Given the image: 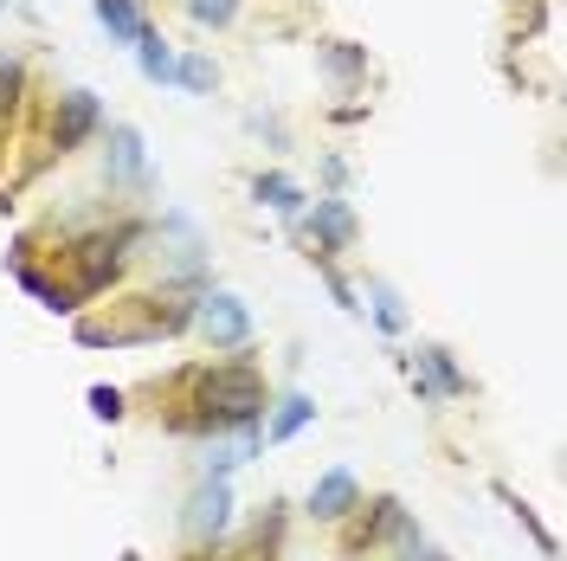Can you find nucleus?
Wrapping results in <instances>:
<instances>
[{"instance_id":"nucleus-1","label":"nucleus","mask_w":567,"mask_h":561,"mask_svg":"<svg viewBox=\"0 0 567 561\" xmlns=\"http://www.w3.org/2000/svg\"><path fill=\"white\" fill-rule=\"evenodd\" d=\"M265 414V381L251 368H213L200 381V420L207 426H251Z\"/></svg>"},{"instance_id":"nucleus-2","label":"nucleus","mask_w":567,"mask_h":561,"mask_svg":"<svg viewBox=\"0 0 567 561\" xmlns=\"http://www.w3.org/2000/svg\"><path fill=\"white\" fill-rule=\"evenodd\" d=\"M200 329H207V343H219V349H239L251 336V316L239 297H226V290H213V297H200Z\"/></svg>"},{"instance_id":"nucleus-3","label":"nucleus","mask_w":567,"mask_h":561,"mask_svg":"<svg viewBox=\"0 0 567 561\" xmlns=\"http://www.w3.org/2000/svg\"><path fill=\"white\" fill-rule=\"evenodd\" d=\"M97 123H104L97 98H91V91H65V98H59V116H52V142H59V149H78Z\"/></svg>"},{"instance_id":"nucleus-4","label":"nucleus","mask_w":567,"mask_h":561,"mask_svg":"<svg viewBox=\"0 0 567 561\" xmlns=\"http://www.w3.org/2000/svg\"><path fill=\"white\" fill-rule=\"evenodd\" d=\"M116 239H84L78 246V290H104L110 278H116Z\"/></svg>"},{"instance_id":"nucleus-5","label":"nucleus","mask_w":567,"mask_h":561,"mask_svg":"<svg viewBox=\"0 0 567 561\" xmlns=\"http://www.w3.org/2000/svg\"><path fill=\"white\" fill-rule=\"evenodd\" d=\"M142 169H148V162H142V136L130 130V123H116V130H110V181L136 187Z\"/></svg>"},{"instance_id":"nucleus-6","label":"nucleus","mask_w":567,"mask_h":561,"mask_svg":"<svg viewBox=\"0 0 567 561\" xmlns=\"http://www.w3.org/2000/svg\"><path fill=\"white\" fill-rule=\"evenodd\" d=\"M91 13H97V27H104L110 39H123V45H136L142 27H148L136 0H91Z\"/></svg>"},{"instance_id":"nucleus-7","label":"nucleus","mask_w":567,"mask_h":561,"mask_svg":"<svg viewBox=\"0 0 567 561\" xmlns=\"http://www.w3.org/2000/svg\"><path fill=\"white\" fill-rule=\"evenodd\" d=\"M354 497H361V491H354V478H349V471H329V478H322L317 491H310V510H317V517H349V510H354Z\"/></svg>"},{"instance_id":"nucleus-8","label":"nucleus","mask_w":567,"mask_h":561,"mask_svg":"<svg viewBox=\"0 0 567 561\" xmlns=\"http://www.w3.org/2000/svg\"><path fill=\"white\" fill-rule=\"evenodd\" d=\"M136 65H142V78H148V84H168V78H175V52H168V39L142 27V39H136Z\"/></svg>"},{"instance_id":"nucleus-9","label":"nucleus","mask_w":567,"mask_h":561,"mask_svg":"<svg viewBox=\"0 0 567 561\" xmlns=\"http://www.w3.org/2000/svg\"><path fill=\"white\" fill-rule=\"evenodd\" d=\"M251 194H258L271 213H284V220H297V213H303V187H297V181H284V175H258V181H251Z\"/></svg>"},{"instance_id":"nucleus-10","label":"nucleus","mask_w":567,"mask_h":561,"mask_svg":"<svg viewBox=\"0 0 567 561\" xmlns=\"http://www.w3.org/2000/svg\"><path fill=\"white\" fill-rule=\"evenodd\" d=\"M226 510H233V497H226V484H207V491L194 497V536H219L226 529Z\"/></svg>"},{"instance_id":"nucleus-11","label":"nucleus","mask_w":567,"mask_h":561,"mask_svg":"<svg viewBox=\"0 0 567 561\" xmlns=\"http://www.w3.org/2000/svg\"><path fill=\"white\" fill-rule=\"evenodd\" d=\"M310 233H317L322 246H349V233H354L349 207H342V201H317V226H310Z\"/></svg>"},{"instance_id":"nucleus-12","label":"nucleus","mask_w":567,"mask_h":561,"mask_svg":"<svg viewBox=\"0 0 567 561\" xmlns=\"http://www.w3.org/2000/svg\"><path fill=\"white\" fill-rule=\"evenodd\" d=\"M322 65L336 71L342 84H354V78H368V52H361V45H349V39H336V45H322Z\"/></svg>"},{"instance_id":"nucleus-13","label":"nucleus","mask_w":567,"mask_h":561,"mask_svg":"<svg viewBox=\"0 0 567 561\" xmlns=\"http://www.w3.org/2000/svg\"><path fill=\"white\" fill-rule=\"evenodd\" d=\"M413 368H425L439 394H464V375L452 368V355H445V349H420V361H413Z\"/></svg>"},{"instance_id":"nucleus-14","label":"nucleus","mask_w":567,"mask_h":561,"mask_svg":"<svg viewBox=\"0 0 567 561\" xmlns=\"http://www.w3.org/2000/svg\"><path fill=\"white\" fill-rule=\"evenodd\" d=\"M310 414H317V407H310L303 394H290V400L278 407V420H271V439H290V432H303V426H310Z\"/></svg>"},{"instance_id":"nucleus-15","label":"nucleus","mask_w":567,"mask_h":561,"mask_svg":"<svg viewBox=\"0 0 567 561\" xmlns=\"http://www.w3.org/2000/svg\"><path fill=\"white\" fill-rule=\"evenodd\" d=\"M13 104H20V59L0 52V123L13 116Z\"/></svg>"},{"instance_id":"nucleus-16","label":"nucleus","mask_w":567,"mask_h":561,"mask_svg":"<svg viewBox=\"0 0 567 561\" xmlns=\"http://www.w3.org/2000/svg\"><path fill=\"white\" fill-rule=\"evenodd\" d=\"M187 13H194L200 27H226V20L239 13V0H187Z\"/></svg>"},{"instance_id":"nucleus-17","label":"nucleus","mask_w":567,"mask_h":561,"mask_svg":"<svg viewBox=\"0 0 567 561\" xmlns=\"http://www.w3.org/2000/svg\"><path fill=\"white\" fill-rule=\"evenodd\" d=\"M175 78L187 84V91H213V59L194 52V59H181V65H175Z\"/></svg>"},{"instance_id":"nucleus-18","label":"nucleus","mask_w":567,"mask_h":561,"mask_svg":"<svg viewBox=\"0 0 567 561\" xmlns=\"http://www.w3.org/2000/svg\"><path fill=\"white\" fill-rule=\"evenodd\" d=\"M374 310H381V323H388V329H400V323H406V316H400V304H393L388 284H374Z\"/></svg>"},{"instance_id":"nucleus-19","label":"nucleus","mask_w":567,"mask_h":561,"mask_svg":"<svg viewBox=\"0 0 567 561\" xmlns=\"http://www.w3.org/2000/svg\"><path fill=\"white\" fill-rule=\"evenodd\" d=\"M91 414H97V420H116V414H123V400H116L110 387H97V394H91Z\"/></svg>"}]
</instances>
